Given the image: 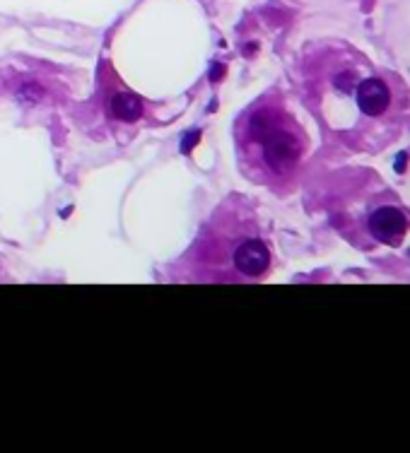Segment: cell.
I'll use <instances>...</instances> for the list:
<instances>
[{
  "instance_id": "obj_1",
  "label": "cell",
  "mask_w": 410,
  "mask_h": 453,
  "mask_svg": "<svg viewBox=\"0 0 410 453\" xmlns=\"http://www.w3.org/2000/svg\"><path fill=\"white\" fill-rule=\"evenodd\" d=\"M273 254L256 217L236 198L222 200L203 224L191 249L174 266V282L241 284L271 272Z\"/></svg>"
},
{
  "instance_id": "obj_2",
  "label": "cell",
  "mask_w": 410,
  "mask_h": 453,
  "mask_svg": "<svg viewBox=\"0 0 410 453\" xmlns=\"http://www.w3.org/2000/svg\"><path fill=\"white\" fill-rule=\"evenodd\" d=\"M241 171L254 181L287 178L304 155V135L275 97H261L234 123Z\"/></svg>"
},
{
  "instance_id": "obj_3",
  "label": "cell",
  "mask_w": 410,
  "mask_h": 453,
  "mask_svg": "<svg viewBox=\"0 0 410 453\" xmlns=\"http://www.w3.org/2000/svg\"><path fill=\"white\" fill-rule=\"evenodd\" d=\"M367 224H370L372 236L384 244H398V239H403V234L408 231V217L393 205L377 208L370 215Z\"/></svg>"
},
{
  "instance_id": "obj_4",
  "label": "cell",
  "mask_w": 410,
  "mask_h": 453,
  "mask_svg": "<svg viewBox=\"0 0 410 453\" xmlns=\"http://www.w3.org/2000/svg\"><path fill=\"white\" fill-rule=\"evenodd\" d=\"M355 99L365 116H381L391 104V92H388L386 82L379 77H367V80L357 82Z\"/></svg>"
},
{
  "instance_id": "obj_5",
  "label": "cell",
  "mask_w": 410,
  "mask_h": 453,
  "mask_svg": "<svg viewBox=\"0 0 410 453\" xmlns=\"http://www.w3.org/2000/svg\"><path fill=\"white\" fill-rule=\"evenodd\" d=\"M357 82H360V80H357V75L352 70L350 72H343V75L335 77V87L343 89V92H350L352 87H357Z\"/></svg>"
},
{
  "instance_id": "obj_6",
  "label": "cell",
  "mask_w": 410,
  "mask_h": 453,
  "mask_svg": "<svg viewBox=\"0 0 410 453\" xmlns=\"http://www.w3.org/2000/svg\"><path fill=\"white\" fill-rule=\"evenodd\" d=\"M403 162H406V155H401V157L396 160V171H403V169H406V164H403Z\"/></svg>"
}]
</instances>
